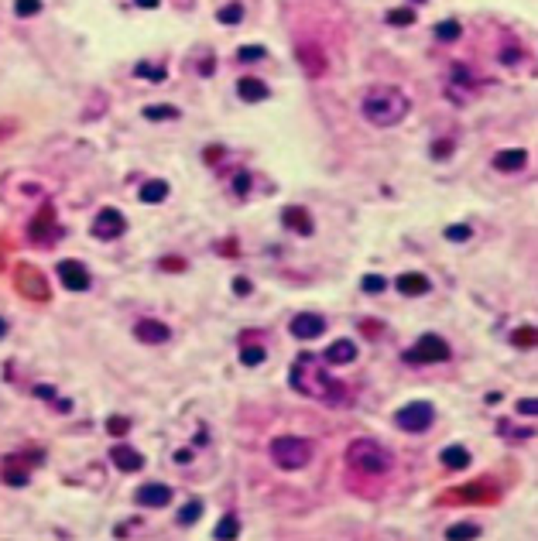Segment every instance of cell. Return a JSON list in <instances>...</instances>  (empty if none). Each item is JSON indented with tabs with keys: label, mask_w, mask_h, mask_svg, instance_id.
Segmentation results:
<instances>
[{
	"label": "cell",
	"mask_w": 538,
	"mask_h": 541,
	"mask_svg": "<svg viewBox=\"0 0 538 541\" xmlns=\"http://www.w3.org/2000/svg\"><path fill=\"white\" fill-rule=\"evenodd\" d=\"M281 219H285V226L295 230L298 237H312V233H316V226H312V219H309V213H305L302 206H288V209L281 213Z\"/></svg>",
	"instance_id": "9a60e30c"
},
{
	"label": "cell",
	"mask_w": 538,
	"mask_h": 541,
	"mask_svg": "<svg viewBox=\"0 0 538 541\" xmlns=\"http://www.w3.org/2000/svg\"><path fill=\"white\" fill-rule=\"evenodd\" d=\"M124 226H127L124 213L113 209V206H106V209H99L96 219H93V237H96V240H117V237L124 233Z\"/></svg>",
	"instance_id": "52a82bcc"
},
{
	"label": "cell",
	"mask_w": 538,
	"mask_h": 541,
	"mask_svg": "<svg viewBox=\"0 0 538 541\" xmlns=\"http://www.w3.org/2000/svg\"><path fill=\"white\" fill-rule=\"evenodd\" d=\"M165 199H169V181L155 179L141 188V202H148V206H158V202H165Z\"/></svg>",
	"instance_id": "ffe728a7"
},
{
	"label": "cell",
	"mask_w": 538,
	"mask_h": 541,
	"mask_svg": "<svg viewBox=\"0 0 538 541\" xmlns=\"http://www.w3.org/2000/svg\"><path fill=\"white\" fill-rule=\"evenodd\" d=\"M347 462L360 469V473H374V476H384L391 466H394V459H391V452L384 449L381 442H374V439H357L350 449H347Z\"/></svg>",
	"instance_id": "3957f363"
},
{
	"label": "cell",
	"mask_w": 538,
	"mask_h": 541,
	"mask_svg": "<svg viewBox=\"0 0 538 541\" xmlns=\"http://www.w3.org/2000/svg\"><path fill=\"white\" fill-rule=\"evenodd\" d=\"M323 360L329 363V366L354 363L357 360V343H354V340H336V343H329V350L323 353Z\"/></svg>",
	"instance_id": "5bb4252c"
},
{
	"label": "cell",
	"mask_w": 538,
	"mask_h": 541,
	"mask_svg": "<svg viewBox=\"0 0 538 541\" xmlns=\"http://www.w3.org/2000/svg\"><path fill=\"white\" fill-rule=\"evenodd\" d=\"M213 69H216V66H213V62H209V59H206V62H199V72H202V76H209V72H213Z\"/></svg>",
	"instance_id": "f6af8a7d"
},
{
	"label": "cell",
	"mask_w": 538,
	"mask_h": 541,
	"mask_svg": "<svg viewBox=\"0 0 538 541\" xmlns=\"http://www.w3.org/2000/svg\"><path fill=\"white\" fill-rule=\"evenodd\" d=\"M288 329H291L295 340H319V336L326 333V319L316 315V312H298V315L291 319Z\"/></svg>",
	"instance_id": "ba28073f"
},
{
	"label": "cell",
	"mask_w": 538,
	"mask_h": 541,
	"mask_svg": "<svg viewBox=\"0 0 538 541\" xmlns=\"http://www.w3.org/2000/svg\"><path fill=\"white\" fill-rule=\"evenodd\" d=\"M3 336H7V322L0 319V340H3Z\"/></svg>",
	"instance_id": "bcb514c9"
},
{
	"label": "cell",
	"mask_w": 538,
	"mask_h": 541,
	"mask_svg": "<svg viewBox=\"0 0 538 541\" xmlns=\"http://www.w3.org/2000/svg\"><path fill=\"white\" fill-rule=\"evenodd\" d=\"M134 3H137V7H144V10H155L162 0H134Z\"/></svg>",
	"instance_id": "7bdbcfd3"
},
{
	"label": "cell",
	"mask_w": 538,
	"mask_h": 541,
	"mask_svg": "<svg viewBox=\"0 0 538 541\" xmlns=\"http://www.w3.org/2000/svg\"><path fill=\"white\" fill-rule=\"evenodd\" d=\"M110 459H113V466H117L120 473H137V469H144V455L137 449H131L127 442H124V446H113V449H110Z\"/></svg>",
	"instance_id": "8fae6325"
},
{
	"label": "cell",
	"mask_w": 538,
	"mask_h": 541,
	"mask_svg": "<svg viewBox=\"0 0 538 541\" xmlns=\"http://www.w3.org/2000/svg\"><path fill=\"white\" fill-rule=\"evenodd\" d=\"M268 52H265V45H244V48H237V59L240 62H247V66H254V62H261Z\"/></svg>",
	"instance_id": "4316f807"
},
{
	"label": "cell",
	"mask_w": 538,
	"mask_h": 541,
	"mask_svg": "<svg viewBox=\"0 0 538 541\" xmlns=\"http://www.w3.org/2000/svg\"><path fill=\"white\" fill-rule=\"evenodd\" d=\"M192 459V449H179L175 452V462H189Z\"/></svg>",
	"instance_id": "ee69618b"
},
{
	"label": "cell",
	"mask_w": 538,
	"mask_h": 541,
	"mask_svg": "<svg viewBox=\"0 0 538 541\" xmlns=\"http://www.w3.org/2000/svg\"><path fill=\"white\" fill-rule=\"evenodd\" d=\"M3 483H10V486H28V473H14V469H3Z\"/></svg>",
	"instance_id": "8d00e7d4"
},
{
	"label": "cell",
	"mask_w": 538,
	"mask_h": 541,
	"mask_svg": "<svg viewBox=\"0 0 538 541\" xmlns=\"http://www.w3.org/2000/svg\"><path fill=\"white\" fill-rule=\"evenodd\" d=\"M528 165V151L521 148H511V151H497L494 155V168L497 172H521Z\"/></svg>",
	"instance_id": "2e32d148"
},
{
	"label": "cell",
	"mask_w": 538,
	"mask_h": 541,
	"mask_svg": "<svg viewBox=\"0 0 538 541\" xmlns=\"http://www.w3.org/2000/svg\"><path fill=\"white\" fill-rule=\"evenodd\" d=\"M216 21L220 24H240L244 21V3H223L216 10Z\"/></svg>",
	"instance_id": "603a6c76"
},
{
	"label": "cell",
	"mask_w": 538,
	"mask_h": 541,
	"mask_svg": "<svg viewBox=\"0 0 538 541\" xmlns=\"http://www.w3.org/2000/svg\"><path fill=\"white\" fill-rule=\"evenodd\" d=\"M202 511H206V504L199 500V497H192V500H185L179 507V524L182 528H189V524H195L199 518H202Z\"/></svg>",
	"instance_id": "44dd1931"
},
{
	"label": "cell",
	"mask_w": 538,
	"mask_h": 541,
	"mask_svg": "<svg viewBox=\"0 0 538 541\" xmlns=\"http://www.w3.org/2000/svg\"><path fill=\"white\" fill-rule=\"evenodd\" d=\"M213 535H216V538H220V541H227V538H237V535H240V521H237L233 514H227V518H223V521L216 524V531H213Z\"/></svg>",
	"instance_id": "cb8c5ba5"
},
{
	"label": "cell",
	"mask_w": 538,
	"mask_h": 541,
	"mask_svg": "<svg viewBox=\"0 0 538 541\" xmlns=\"http://www.w3.org/2000/svg\"><path fill=\"white\" fill-rule=\"evenodd\" d=\"M134 336H137L141 343H169V340H172V329H169L165 322H155V319H141V322L134 326Z\"/></svg>",
	"instance_id": "4fadbf2b"
},
{
	"label": "cell",
	"mask_w": 538,
	"mask_h": 541,
	"mask_svg": "<svg viewBox=\"0 0 538 541\" xmlns=\"http://www.w3.org/2000/svg\"><path fill=\"white\" fill-rule=\"evenodd\" d=\"M59 277H62V284L69 291H90V284H93L90 270L83 268L79 261H59Z\"/></svg>",
	"instance_id": "9c48e42d"
},
{
	"label": "cell",
	"mask_w": 538,
	"mask_h": 541,
	"mask_svg": "<svg viewBox=\"0 0 538 541\" xmlns=\"http://www.w3.org/2000/svg\"><path fill=\"white\" fill-rule=\"evenodd\" d=\"M459 31H463L459 21H439V24H436V38H439V41H456Z\"/></svg>",
	"instance_id": "83f0119b"
},
{
	"label": "cell",
	"mask_w": 538,
	"mask_h": 541,
	"mask_svg": "<svg viewBox=\"0 0 538 541\" xmlns=\"http://www.w3.org/2000/svg\"><path fill=\"white\" fill-rule=\"evenodd\" d=\"M233 291H237V295H251V281H247V277H237V281H233Z\"/></svg>",
	"instance_id": "60d3db41"
},
{
	"label": "cell",
	"mask_w": 538,
	"mask_h": 541,
	"mask_svg": "<svg viewBox=\"0 0 538 541\" xmlns=\"http://www.w3.org/2000/svg\"><path fill=\"white\" fill-rule=\"evenodd\" d=\"M106 432H110L113 439H120V435H127V432H131V422H127V418H120V415H113V418H106Z\"/></svg>",
	"instance_id": "d6a6232c"
},
{
	"label": "cell",
	"mask_w": 538,
	"mask_h": 541,
	"mask_svg": "<svg viewBox=\"0 0 538 541\" xmlns=\"http://www.w3.org/2000/svg\"><path fill=\"white\" fill-rule=\"evenodd\" d=\"M134 500H137V507H169L172 486L169 483H144V486H137Z\"/></svg>",
	"instance_id": "30bf717a"
},
{
	"label": "cell",
	"mask_w": 538,
	"mask_h": 541,
	"mask_svg": "<svg viewBox=\"0 0 538 541\" xmlns=\"http://www.w3.org/2000/svg\"><path fill=\"white\" fill-rule=\"evenodd\" d=\"M35 394H38V397H45V401H52V397H55V387H52V384H38V387H35Z\"/></svg>",
	"instance_id": "f35d334b"
},
{
	"label": "cell",
	"mask_w": 538,
	"mask_h": 541,
	"mask_svg": "<svg viewBox=\"0 0 538 541\" xmlns=\"http://www.w3.org/2000/svg\"><path fill=\"white\" fill-rule=\"evenodd\" d=\"M470 237H473V230H470V226H463V223L446 226V240H452V244H463V240H470Z\"/></svg>",
	"instance_id": "836d02e7"
},
{
	"label": "cell",
	"mask_w": 538,
	"mask_h": 541,
	"mask_svg": "<svg viewBox=\"0 0 538 541\" xmlns=\"http://www.w3.org/2000/svg\"><path fill=\"white\" fill-rule=\"evenodd\" d=\"M134 76L162 83V79H165V69H162V66H148V62H137V66H134Z\"/></svg>",
	"instance_id": "f1b7e54d"
},
{
	"label": "cell",
	"mask_w": 538,
	"mask_h": 541,
	"mask_svg": "<svg viewBox=\"0 0 538 541\" xmlns=\"http://www.w3.org/2000/svg\"><path fill=\"white\" fill-rule=\"evenodd\" d=\"M251 192V172H237L233 175V195H247Z\"/></svg>",
	"instance_id": "d590c367"
},
{
	"label": "cell",
	"mask_w": 538,
	"mask_h": 541,
	"mask_svg": "<svg viewBox=\"0 0 538 541\" xmlns=\"http://www.w3.org/2000/svg\"><path fill=\"white\" fill-rule=\"evenodd\" d=\"M288 380H291V387H295L298 394H305V397H316V401L340 404V401L347 397L343 384H340V380H333V377L326 373L323 360H316L312 353H302L298 360L291 363V370H288Z\"/></svg>",
	"instance_id": "6da1fadb"
},
{
	"label": "cell",
	"mask_w": 538,
	"mask_h": 541,
	"mask_svg": "<svg viewBox=\"0 0 538 541\" xmlns=\"http://www.w3.org/2000/svg\"><path fill=\"white\" fill-rule=\"evenodd\" d=\"M363 117L377 127H394L405 120V113L412 110L408 96L398 90V86H374V90L363 96Z\"/></svg>",
	"instance_id": "7a4b0ae2"
},
{
	"label": "cell",
	"mask_w": 538,
	"mask_h": 541,
	"mask_svg": "<svg viewBox=\"0 0 538 541\" xmlns=\"http://www.w3.org/2000/svg\"><path fill=\"white\" fill-rule=\"evenodd\" d=\"M415 3H425V0H415Z\"/></svg>",
	"instance_id": "7dc6e473"
},
{
	"label": "cell",
	"mask_w": 538,
	"mask_h": 541,
	"mask_svg": "<svg viewBox=\"0 0 538 541\" xmlns=\"http://www.w3.org/2000/svg\"><path fill=\"white\" fill-rule=\"evenodd\" d=\"M268 92L271 90L261 83V79H251V76L237 83V96H240L244 103H261V99H268Z\"/></svg>",
	"instance_id": "e0dca14e"
},
{
	"label": "cell",
	"mask_w": 538,
	"mask_h": 541,
	"mask_svg": "<svg viewBox=\"0 0 538 541\" xmlns=\"http://www.w3.org/2000/svg\"><path fill=\"white\" fill-rule=\"evenodd\" d=\"M14 14L17 17H35V14H41V0H14Z\"/></svg>",
	"instance_id": "4dcf8cb0"
},
{
	"label": "cell",
	"mask_w": 538,
	"mask_h": 541,
	"mask_svg": "<svg viewBox=\"0 0 538 541\" xmlns=\"http://www.w3.org/2000/svg\"><path fill=\"white\" fill-rule=\"evenodd\" d=\"M360 288H363V291H367V295H381V291H384V288H387V281H384V277H381V274H367V277H363V281H360Z\"/></svg>",
	"instance_id": "1f68e13d"
},
{
	"label": "cell",
	"mask_w": 538,
	"mask_h": 541,
	"mask_svg": "<svg viewBox=\"0 0 538 541\" xmlns=\"http://www.w3.org/2000/svg\"><path fill=\"white\" fill-rule=\"evenodd\" d=\"M477 535H480V524H452V528H446L449 541H466V538H477Z\"/></svg>",
	"instance_id": "d4e9b609"
},
{
	"label": "cell",
	"mask_w": 538,
	"mask_h": 541,
	"mask_svg": "<svg viewBox=\"0 0 538 541\" xmlns=\"http://www.w3.org/2000/svg\"><path fill=\"white\" fill-rule=\"evenodd\" d=\"M394 422H398L401 432L419 435V432H429V429H432V422H436V408H432L429 401H408L405 408H398Z\"/></svg>",
	"instance_id": "5b68a950"
},
{
	"label": "cell",
	"mask_w": 538,
	"mask_h": 541,
	"mask_svg": "<svg viewBox=\"0 0 538 541\" xmlns=\"http://www.w3.org/2000/svg\"><path fill=\"white\" fill-rule=\"evenodd\" d=\"M240 360H244V366H261V363L268 360V353L261 346H244L240 350Z\"/></svg>",
	"instance_id": "f546056e"
},
{
	"label": "cell",
	"mask_w": 538,
	"mask_h": 541,
	"mask_svg": "<svg viewBox=\"0 0 538 541\" xmlns=\"http://www.w3.org/2000/svg\"><path fill=\"white\" fill-rule=\"evenodd\" d=\"M449 360V343L436 333H425L412 350H405V363L419 366V363H446Z\"/></svg>",
	"instance_id": "8992f818"
},
{
	"label": "cell",
	"mask_w": 538,
	"mask_h": 541,
	"mask_svg": "<svg viewBox=\"0 0 538 541\" xmlns=\"http://www.w3.org/2000/svg\"><path fill=\"white\" fill-rule=\"evenodd\" d=\"M298 55H302V66H305V72H309V76H319V72L326 69V62H323V52H319V48H312V45H298Z\"/></svg>",
	"instance_id": "d6986e66"
},
{
	"label": "cell",
	"mask_w": 538,
	"mask_h": 541,
	"mask_svg": "<svg viewBox=\"0 0 538 541\" xmlns=\"http://www.w3.org/2000/svg\"><path fill=\"white\" fill-rule=\"evenodd\" d=\"M439 462L446 469H470V452L463 449V446H446V449L439 452Z\"/></svg>",
	"instance_id": "ac0fdd59"
},
{
	"label": "cell",
	"mask_w": 538,
	"mask_h": 541,
	"mask_svg": "<svg viewBox=\"0 0 538 541\" xmlns=\"http://www.w3.org/2000/svg\"><path fill=\"white\" fill-rule=\"evenodd\" d=\"M394 288H398L401 295H408V298H419V295H425V291L432 288V281H429L425 274H419V270H405V274H398Z\"/></svg>",
	"instance_id": "7c38bea8"
},
{
	"label": "cell",
	"mask_w": 538,
	"mask_h": 541,
	"mask_svg": "<svg viewBox=\"0 0 538 541\" xmlns=\"http://www.w3.org/2000/svg\"><path fill=\"white\" fill-rule=\"evenodd\" d=\"M387 24L408 28V24H415V10L412 7H394V10H387Z\"/></svg>",
	"instance_id": "484cf974"
},
{
	"label": "cell",
	"mask_w": 538,
	"mask_h": 541,
	"mask_svg": "<svg viewBox=\"0 0 538 541\" xmlns=\"http://www.w3.org/2000/svg\"><path fill=\"white\" fill-rule=\"evenodd\" d=\"M271 459L281 469H302L312 459V442L309 439H298V435H281V439L271 442Z\"/></svg>",
	"instance_id": "277c9868"
},
{
	"label": "cell",
	"mask_w": 538,
	"mask_h": 541,
	"mask_svg": "<svg viewBox=\"0 0 538 541\" xmlns=\"http://www.w3.org/2000/svg\"><path fill=\"white\" fill-rule=\"evenodd\" d=\"M449 151H452V141H439V144L432 148V155H436V158H446Z\"/></svg>",
	"instance_id": "ab89813d"
},
{
	"label": "cell",
	"mask_w": 538,
	"mask_h": 541,
	"mask_svg": "<svg viewBox=\"0 0 538 541\" xmlns=\"http://www.w3.org/2000/svg\"><path fill=\"white\" fill-rule=\"evenodd\" d=\"M538 411V404L532 401V397H525V401H518V415H525V418H532Z\"/></svg>",
	"instance_id": "74e56055"
},
{
	"label": "cell",
	"mask_w": 538,
	"mask_h": 541,
	"mask_svg": "<svg viewBox=\"0 0 538 541\" xmlns=\"http://www.w3.org/2000/svg\"><path fill=\"white\" fill-rule=\"evenodd\" d=\"M501 62H504V66H515V62H518V52H508V48H504V52H501Z\"/></svg>",
	"instance_id": "b9f144b4"
},
{
	"label": "cell",
	"mask_w": 538,
	"mask_h": 541,
	"mask_svg": "<svg viewBox=\"0 0 538 541\" xmlns=\"http://www.w3.org/2000/svg\"><path fill=\"white\" fill-rule=\"evenodd\" d=\"M144 117H148V120H179V106L151 103V106H144Z\"/></svg>",
	"instance_id": "7402d4cb"
},
{
	"label": "cell",
	"mask_w": 538,
	"mask_h": 541,
	"mask_svg": "<svg viewBox=\"0 0 538 541\" xmlns=\"http://www.w3.org/2000/svg\"><path fill=\"white\" fill-rule=\"evenodd\" d=\"M511 340H515V346H535V329L532 326H521Z\"/></svg>",
	"instance_id": "e575fe53"
}]
</instances>
